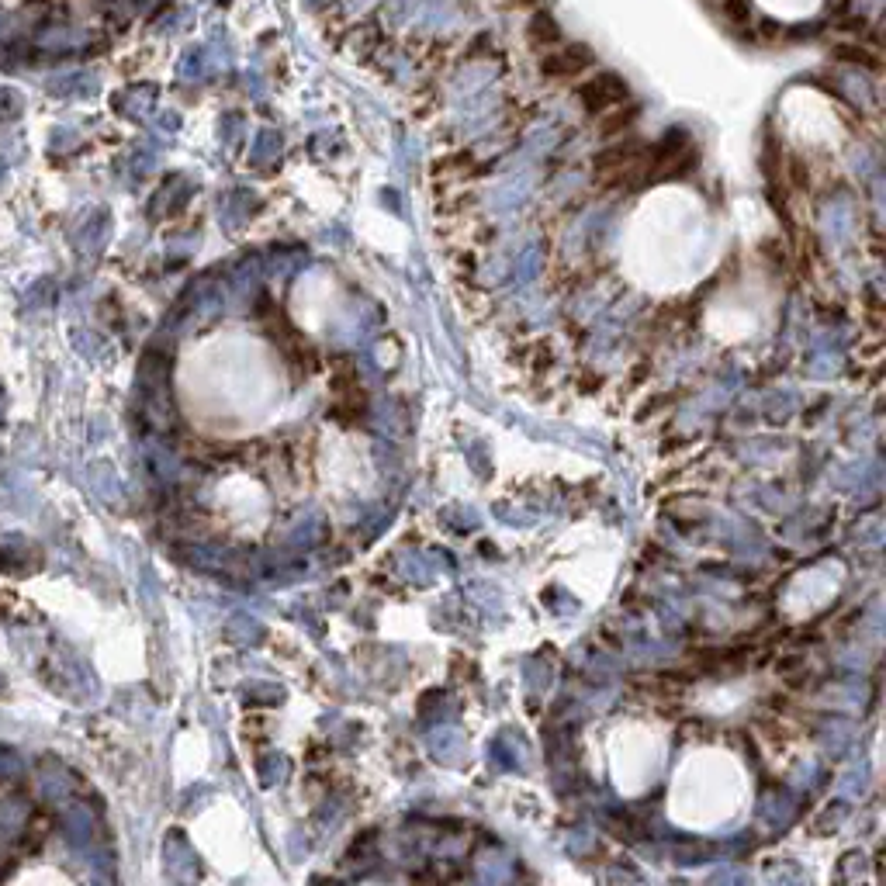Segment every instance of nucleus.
I'll list each match as a JSON object with an SVG mask.
<instances>
[{
    "label": "nucleus",
    "instance_id": "nucleus-1",
    "mask_svg": "<svg viewBox=\"0 0 886 886\" xmlns=\"http://www.w3.org/2000/svg\"><path fill=\"white\" fill-rule=\"evenodd\" d=\"M623 97H627V84H623L620 77H610V73H606V77L589 80V84L582 87V101L589 104L592 111H610V108H617Z\"/></svg>",
    "mask_w": 886,
    "mask_h": 886
},
{
    "label": "nucleus",
    "instance_id": "nucleus-2",
    "mask_svg": "<svg viewBox=\"0 0 886 886\" xmlns=\"http://www.w3.org/2000/svg\"><path fill=\"white\" fill-rule=\"evenodd\" d=\"M592 63V52L589 49H578V45H572V49L558 52L554 59H547L544 70L554 73V77H572V73L585 70V66Z\"/></svg>",
    "mask_w": 886,
    "mask_h": 886
},
{
    "label": "nucleus",
    "instance_id": "nucleus-3",
    "mask_svg": "<svg viewBox=\"0 0 886 886\" xmlns=\"http://www.w3.org/2000/svg\"><path fill=\"white\" fill-rule=\"evenodd\" d=\"M561 35H558V21L551 18V14H533V21H530V42L533 45H554L558 42Z\"/></svg>",
    "mask_w": 886,
    "mask_h": 886
}]
</instances>
